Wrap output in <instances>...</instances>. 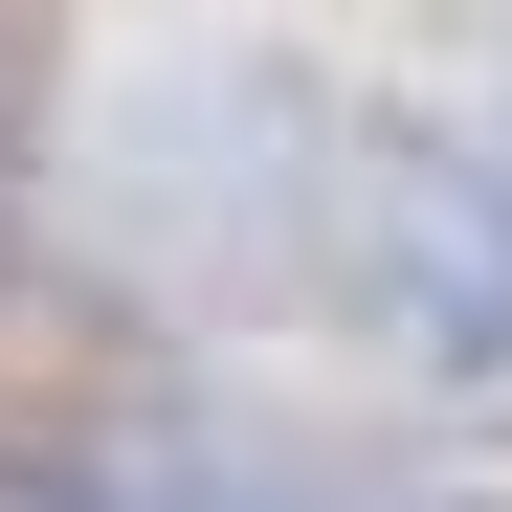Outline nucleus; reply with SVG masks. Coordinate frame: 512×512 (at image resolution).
<instances>
[{
  "label": "nucleus",
  "mask_w": 512,
  "mask_h": 512,
  "mask_svg": "<svg viewBox=\"0 0 512 512\" xmlns=\"http://www.w3.org/2000/svg\"><path fill=\"white\" fill-rule=\"evenodd\" d=\"M379 312L446 379H512V134H423L379 179Z\"/></svg>",
  "instance_id": "obj_1"
},
{
  "label": "nucleus",
  "mask_w": 512,
  "mask_h": 512,
  "mask_svg": "<svg viewBox=\"0 0 512 512\" xmlns=\"http://www.w3.org/2000/svg\"><path fill=\"white\" fill-rule=\"evenodd\" d=\"M0 156H23V45H0Z\"/></svg>",
  "instance_id": "obj_2"
}]
</instances>
